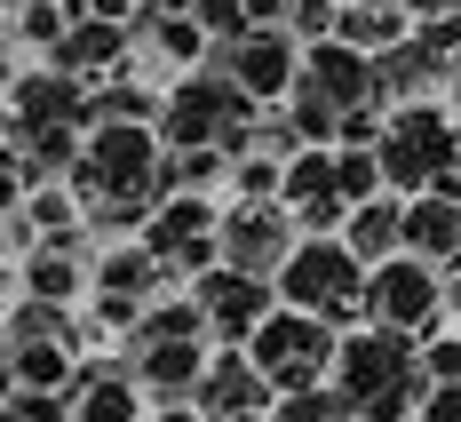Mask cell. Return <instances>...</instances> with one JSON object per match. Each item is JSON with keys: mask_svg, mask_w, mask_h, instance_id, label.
Listing matches in <instances>:
<instances>
[{"mask_svg": "<svg viewBox=\"0 0 461 422\" xmlns=\"http://www.w3.org/2000/svg\"><path fill=\"white\" fill-rule=\"evenodd\" d=\"M334 390L358 407V422H421V399H429V367H421L414 327H366L342 335V359H334Z\"/></svg>", "mask_w": 461, "mask_h": 422, "instance_id": "cell-1", "label": "cell"}, {"mask_svg": "<svg viewBox=\"0 0 461 422\" xmlns=\"http://www.w3.org/2000/svg\"><path fill=\"white\" fill-rule=\"evenodd\" d=\"M255 96L239 88L230 72H215V64H199V72H184V80H167V112H159V136H167V151H255Z\"/></svg>", "mask_w": 461, "mask_h": 422, "instance_id": "cell-2", "label": "cell"}, {"mask_svg": "<svg viewBox=\"0 0 461 422\" xmlns=\"http://www.w3.org/2000/svg\"><path fill=\"white\" fill-rule=\"evenodd\" d=\"M278 295L294 303V311H319L334 327H366V263H358V247L334 232V239H303L294 255H286V271H278Z\"/></svg>", "mask_w": 461, "mask_h": 422, "instance_id": "cell-3", "label": "cell"}, {"mask_svg": "<svg viewBox=\"0 0 461 422\" xmlns=\"http://www.w3.org/2000/svg\"><path fill=\"white\" fill-rule=\"evenodd\" d=\"M255 367L278 382V390H319L334 382V359H342V327L319 319V311H294V303H278L271 319L255 327Z\"/></svg>", "mask_w": 461, "mask_h": 422, "instance_id": "cell-4", "label": "cell"}, {"mask_svg": "<svg viewBox=\"0 0 461 422\" xmlns=\"http://www.w3.org/2000/svg\"><path fill=\"white\" fill-rule=\"evenodd\" d=\"M382 151V176H390V191H438V176L454 168V151H461V120L429 96V104H398L390 112V136L374 143Z\"/></svg>", "mask_w": 461, "mask_h": 422, "instance_id": "cell-5", "label": "cell"}, {"mask_svg": "<svg viewBox=\"0 0 461 422\" xmlns=\"http://www.w3.org/2000/svg\"><path fill=\"white\" fill-rule=\"evenodd\" d=\"M143 239H151V255L191 287L199 271H215V263H223V207H215L207 191H167V199H159V216L143 224Z\"/></svg>", "mask_w": 461, "mask_h": 422, "instance_id": "cell-6", "label": "cell"}, {"mask_svg": "<svg viewBox=\"0 0 461 422\" xmlns=\"http://www.w3.org/2000/svg\"><path fill=\"white\" fill-rule=\"evenodd\" d=\"M303 32H286V24H255V32H239V41H215V72H230L239 88L255 96V104H286L294 80H303Z\"/></svg>", "mask_w": 461, "mask_h": 422, "instance_id": "cell-7", "label": "cell"}, {"mask_svg": "<svg viewBox=\"0 0 461 422\" xmlns=\"http://www.w3.org/2000/svg\"><path fill=\"white\" fill-rule=\"evenodd\" d=\"M438 311H446V263H429V255L406 247V255H390V263H374V271H366V319L429 335V327H438Z\"/></svg>", "mask_w": 461, "mask_h": 422, "instance_id": "cell-8", "label": "cell"}, {"mask_svg": "<svg viewBox=\"0 0 461 422\" xmlns=\"http://www.w3.org/2000/svg\"><path fill=\"white\" fill-rule=\"evenodd\" d=\"M294 247H303V224H294L286 199H239V207H223V263L230 271L278 280Z\"/></svg>", "mask_w": 461, "mask_h": 422, "instance_id": "cell-9", "label": "cell"}, {"mask_svg": "<svg viewBox=\"0 0 461 422\" xmlns=\"http://www.w3.org/2000/svg\"><path fill=\"white\" fill-rule=\"evenodd\" d=\"M207 343H215V335H159V327H136L120 359H128V375H136L143 390H151V407H159V399H191V390H199L207 359H215Z\"/></svg>", "mask_w": 461, "mask_h": 422, "instance_id": "cell-10", "label": "cell"}, {"mask_svg": "<svg viewBox=\"0 0 461 422\" xmlns=\"http://www.w3.org/2000/svg\"><path fill=\"white\" fill-rule=\"evenodd\" d=\"M191 295H199V311H207V327H215V343H255V327L271 319L278 303V280H255V271H230V263H215V271H199L191 280Z\"/></svg>", "mask_w": 461, "mask_h": 422, "instance_id": "cell-11", "label": "cell"}, {"mask_svg": "<svg viewBox=\"0 0 461 422\" xmlns=\"http://www.w3.org/2000/svg\"><path fill=\"white\" fill-rule=\"evenodd\" d=\"M191 399H199L215 422H239V415H271V407H278V382L255 367L247 343H215V359H207V375H199Z\"/></svg>", "mask_w": 461, "mask_h": 422, "instance_id": "cell-12", "label": "cell"}, {"mask_svg": "<svg viewBox=\"0 0 461 422\" xmlns=\"http://www.w3.org/2000/svg\"><path fill=\"white\" fill-rule=\"evenodd\" d=\"M88 96H95L88 80L41 64V72H16L8 80V120L16 128H88Z\"/></svg>", "mask_w": 461, "mask_h": 422, "instance_id": "cell-13", "label": "cell"}, {"mask_svg": "<svg viewBox=\"0 0 461 422\" xmlns=\"http://www.w3.org/2000/svg\"><path fill=\"white\" fill-rule=\"evenodd\" d=\"M374 88H382L390 112H398V104H429V96L446 88V56L421 41V32H406L398 48H382V56H374Z\"/></svg>", "mask_w": 461, "mask_h": 422, "instance_id": "cell-14", "label": "cell"}, {"mask_svg": "<svg viewBox=\"0 0 461 422\" xmlns=\"http://www.w3.org/2000/svg\"><path fill=\"white\" fill-rule=\"evenodd\" d=\"M167 287H184L159 255H151V239H112L104 255H95V295H128V303H159Z\"/></svg>", "mask_w": 461, "mask_h": 422, "instance_id": "cell-15", "label": "cell"}, {"mask_svg": "<svg viewBox=\"0 0 461 422\" xmlns=\"http://www.w3.org/2000/svg\"><path fill=\"white\" fill-rule=\"evenodd\" d=\"M143 407H151V390L128 375L120 351L80 367V422H143Z\"/></svg>", "mask_w": 461, "mask_h": 422, "instance_id": "cell-16", "label": "cell"}, {"mask_svg": "<svg viewBox=\"0 0 461 422\" xmlns=\"http://www.w3.org/2000/svg\"><path fill=\"white\" fill-rule=\"evenodd\" d=\"M406 247L429 255V263H461V199L454 191H414L406 199Z\"/></svg>", "mask_w": 461, "mask_h": 422, "instance_id": "cell-17", "label": "cell"}, {"mask_svg": "<svg viewBox=\"0 0 461 422\" xmlns=\"http://www.w3.org/2000/svg\"><path fill=\"white\" fill-rule=\"evenodd\" d=\"M80 343H8V390H80Z\"/></svg>", "mask_w": 461, "mask_h": 422, "instance_id": "cell-18", "label": "cell"}, {"mask_svg": "<svg viewBox=\"0 0 461 422\" xmlns=\"http://www.w3.org/2000/svg\"><path fill=\"white\" fill-rule=\"evenodd\" d=\"M342 239L358 247V263H390V255H406V191H382V199H366V207H350V224H342Z\"/></svg>", "mask_w": 461, "mask_h": 422, "instance_id": "cell-19", "label": "cell"}, {"mask_svg": "<svg viewBox=\"0 0 461 422\" xmlns=\"http://www.w3.org/2000/svg\"><path fill=\"white\" fill-rule=\"evenodd\" d=\"M406 32H414V8H406V0H342V24H334V41L366 48V56L398 48Z\"/></svg>", "mask_w": 461, "mask_h": 422, "instance_id": "cell-20", "label": "cell"}, {"mask_svg": "<svg viewBox=\"0 0 461 422\" xmlns=\"http://www.w3.org/2000/svg\"><path fill=\"white\" fill-rule=\"evenodd\" d=\"M8 343H80L88 351L95 327L72 311V303H41V295H16V311H8Z\"/></svg>", "mask_w": 461, "mask_h": 422, "instance_id": "cell-21", "label": "cell"}, {"mask_svg": "<svg viewBox=\"0 0 461 422\" xmlns=\"http://www.w3.org/2000/svg\"><path fill=\"white\" fill-rule=\"evenodd\" d=\"M342 191V168H334V143H303L286 160V207H311V199H334Z\"/></svg>", "mask_w": 461, "mask_h": 422, "instance_id": "cell-22", "label": "cell"}, {"mask_svg": "<svg viewBox=\"0 0 461 422\" xmlns=\"http://www.w3.org/2000/svg\"><path fill=\"white\" fill-rule=\"evenodd\" d=\"M230 176V151H167V191H207Z\"/></svg>", "mask_w": 461, "mask_h": 422, "instance_id": "cell-23", "label": "cell"}, {"mask_svg": "<svg viewBox=\"0 0 461 422\" xmlns=\"http://www.w3.org/2000/svg\"><path fill=\"white\" fill-rule=\"evenodd\" d=\"M421 367H429V382H461V335L429 327L421 335Z\"/></svg>", "mask_w": 461, "mask_h": 422, "instance_id": "cell-24", "label": "cell"}, {"mask_svg": "<svg viewBox=\"0 0 461 422\" xmlns=\"http://www.w3.org/2000/svg\"><path fill=\"white\" fill-rule=\"evenodd\" d=\"M421 422H461V382H429V399H421Z\"/></svg>", "mask_w": 461, "mask_h": 422, "instance_id": "cell-25", "label": "cell"}, {"mask_svg": "<svg viewBox=\"0 0 461 422\" xmlns=\"http://www.w3.org/2000/svg\"><path fill=\"white\" fill-rule=\"evenodd\" d=\"M151 422H215V415H207L199 399H159V407H151Z\"/></svg>", "mask_w": 461, "mask_h": 422, "instance_id": "cell-26", "label": "cell"}, {"mask_svg": "<svg viewBox=\"0 0 461 422\" xmlns=\"http://www.w3.org/2000/svg\"><path fill=\"white\" fill-rule=\"evenodd\" d=\"M446 104H454V112H461V56H454V64H446Z\"/></svg>", "mask_w": 461, "mask_h": 422, "instance_id": "cell-27", "label": "cell"}, {"mask_svg": "<svg viewBox=\"0 0 461 422\" xmlns=\"http://www.w3.org/2000/svg\"><path fill=\"white\" fill-rule=\"evenodd\" d=\"M406 8H414V24H421V16H438V8H461V0H406Z\"/></svg>", "mask_w": 461, "mask_h": 422, "instance_id": "cell-28", "label": "cell"}, {"mask_svg": "<svg viewBox=\"0 0 461 422\" xmlns=\"http://www.w3.org/2000/svg\"><path fill=\"white\" fill-rule=\"evenodd\" d=\"M136 8H191V0H136Z\"/></svg>", "mask_w": 461, "mask_h": 422, "instance_id": "cell-29", "label": "cell"}, {"mask_svg": "<svg viewBox=\"0 0 461 422\" xmlns=\"http://www.w3.org/2000/svg\"><path fill=\"white\" fill-rule=\"evenodd\" d=\"M8 8H24V0H8Z\"/></svg>", "mask_w": 461, "mask_h": 422, "instance_id": "cell-30", "label": "cell"}]
</instances>
